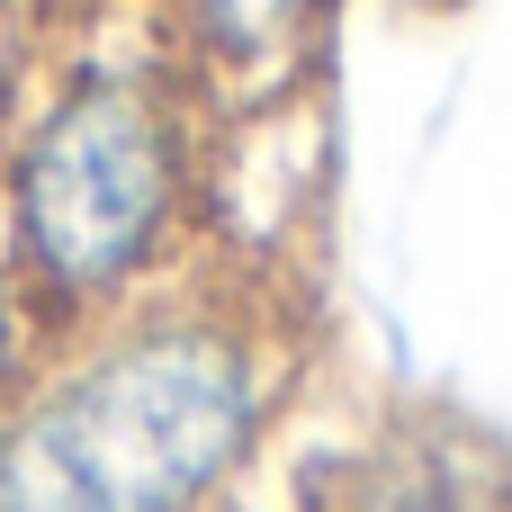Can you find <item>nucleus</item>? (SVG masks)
Instances as JSON below:
<instances>
[{
    "label": "nucleus",
    "instance_id": "f257e3e1",
    "mask_svg": "<svg viewBox=\"0 0 512 512\" xmlns=\"http://www.w3.org/2000/svg\"><path fill=\"white\" fill-rule=\"evenodd\" d=\"M279 378V333L225 288L81 324L0 405V512H207L252 468Z\"/></svg>",
    "mask_w": 512,
    "mask_h": 512
},
{
    "label": "nucleus",
    "instance_id": "f03ea898",
    "mask_svg": "<svg viewBox=\"0 0 512 512\" xmlns=\"http://www.w3.org/2000/svg\"><path fill=\"white\" fill-rule=\"evenodd\" d=\"M189 216V117L162 72L90 63L9 135V279L36 324H108Z\"/></svg>",
    "mask_w": 512,
    "mask_h": 512
},
{
    "label": "nucleus",
    "instance_id": "7ed1b4c3",
    "mask_svg": "<svg viewBox=\"0 0 512 512\" xmlns=\"http://www.w3.org/2000/svg\"><path fill=\"white\" fill-rule=\"evenodd\" d=\"M324 512H512V450L459 423H396L324 486Z\"/></svg>",
    "mask_w": 512,
    "mask_h": 512
},
{
    "label": "nucleus",
    "instance_id": "20e7f679",
    "mask_svg": "<svg viewBox=\"0 0 512 512\" xmlns=\"http://www.w3.org/2000/svg\"><path fill=\"white\" fill-rule=\"evenodd\" d=\"M315 18L324 0H180V27L216 72H279L315 36Z\"/></svg>",
    "mask_w": 512,
    "mask_h": 512
},
{
    "label": "nucleus",
    "instance_id": "39448f33",
    "mask_svg": "<svg viewBox=\"0 0 512 512\" xmlns=\"http://www.w3.org/2000/svg\"><path fill=\"white\" fill-rule=\"evenodd\" d=\"M27 342H36V306H27V288L9 279V261H0V405H9L18 378H27Z\"/></svg>",
    "mask_w": 512,
    "mask_h": 512
},
{
    "label": "nucleus",
    "instance_id": "423d86ee",
    "mask_svg": "<svg viewBox=\"0 0 512 512\" xmlns=\"http://www.w3.org/2000/svg\"><path fill=\"white\" fill-rule=\"evenodd\" d=\"M18 72H27V18H18V0H0V153L18 135Z\"/></svg>",
    "mask_w": 512,
    "mask_h": 512
}]
</instances>
